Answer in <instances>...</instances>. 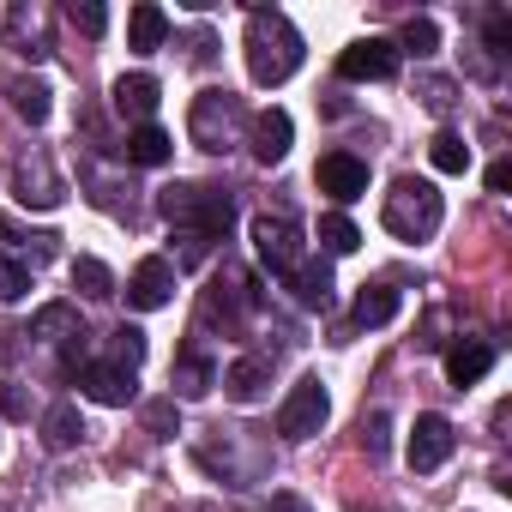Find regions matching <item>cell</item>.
<instances>
[{
  "label": "cell",
  "instance_id": "7402d4cb",
  "mask_svg": "<svg viewBox=\"0 0 512 512\" xmlns=\"http://www.w3.org/2000/svg\"><path fill=\"white\" fill-rule=\"evenodd\" d=\"M19 205H37V211H49V205H61V181H55V169H49V157H37V169H31V163L19 169Z\"/></svg>",
  "mask_w": 512,
  "mask_h": 512
},
{
  "label": "cell",
  "instance_id": "30bf717a",
  "mask_svg": "<svg viewBox=\"0 0 512 512\" xmlns=\"http://www.w3.org/2000/svg\"><path fill=\"white\" fill-rule=\"evenodd\" d=\"M452 446H458V434H452V422L446 416H416V428H410V470H440L446 458H452Z\"/></svg>",
  "mask_w": 512,
  "mask_h": 512
},
{
  "label": "cell",
  "instance_id": "f1b7e54d",
  "mask_svg": "<svg viewBox=\"0 0 512 512\" xmlns=\"http://www.w3.org/2000/svg\"><path fill=\"white\" fill-rule=\"evenodd\" d=\"M320 247H326V253H356L362 235H356V223H350L344 211H332V217H320Z\"/></svg>",
  "mask_w": 512,
  "mask_h": 512
},
{
  "label": "cell",
  "instance_id": "f35d334b",
  "mask_svg": "<svg viewBox=\"0 0 512 512\" xmlns=\"http://www.w3.org/2000/svg\"><path fill=\"white\" fill-rule=\"evenodd\" d=\"M145 422H151L157 434H169V422H175V398H163V404H151V410H145Z\"/></svg>",
  "mask_w": 512,
  "mask_h": 512
},
{
  "label": "cell",
  "instance_id": "484cf974",
  "mask_svg": "<svg viewBox=\"0 0 512 512\" xmlns=\"http://www.w3.org/2000/svg\"><path fill=\"white\" fill-rule=\"evenodd\" d=\"M217 386V362H205V356H181L175 362V392L181 398H205Z\"/></svg>",
  "mask_w": 512,
  "mask_h": 512
},
{
  "label": "cell",
  "instance_id": "7a4b0ae2",
  "mask_svg": "<svg viewBox=\"0 0 512 512\" xmlns=\"http://www.w3.org/2000/svg\"><path fill=\"white\" fill-rule=\"evenodd\" d=\"M440 217H446V199H440L434 181H422V175H398L392 193H386V205H380V223H386L398 241H428V235L440 229Z\"/></svg>",
  "mask_w": 512,
  "mask_h": 512
},
{
  "label": "cell",
  "instance_id": "277c9868",
  "mask_svg": "<svg viewBox=\"0 0 512 512\" xmlns=\"http://www.w3.org/2000/svg\"><path fill=\"white\" fill-rule=\"evenodd\" d=\"M241 121H247V109H241L235 91H199L193 109H187V133H193L199 151H229Z\"/></svg>",
  "mask_w": 512,
  "mask_h": 512
},
{
  "label": "cell",
  "instance_id": "d6a6232c",
  "mask_svg": "<svg viewBox=\"0 0 512 512\" xmlns=\"http://www.w3.org/2000/svg\"><path fill=\"white\" fill-rule=\"evenodd\" d=\"M67 19H73L85 37H103V31H109V13L97 7V0H73V7H67Z\"/></svg>",
  "mask_w": 512,
  "mask_h": 512
},
{
  "label": "cell",
  "instance_id": "6da1fadb",
  "mask_svg": "<svg viewBox=\"0 0 512 512\" xmlns=\"http://www.w3.org/2000/svg\"><path fill=\"white\" fill-rule=\"evenodd\" d=\"M302 67V31L284 13H253L247 19V73L253 85H284Z\"/></svg>",
  "mask_w": 512,
  "mask_h": 512
},
{
  "label": "cell",
  "instance_id": "5bb4252c",
  "mask_svg": "<svg viewBox=\"0 0 512 512\" xmlns=\"http://www.w3.org/2000/svg\"><path fill=\"white\" fill-rule=\"evenodd\" d=\"M266 386H272V356H241V362H229V374H223V392H229L235 404H260Z\"/></svg>",
  "mask_w": 512,
  "mask_h": 512
},
{
  "label": "cell",
  "instance_id": "9c48e42d",
  "mask_svg": "<svg viewBox=\"0 0 512 512\" xmlns=\"http://www.w3.org/2000/svg\"><path fill=\"white\" fill-rule=\"evenodd\" d=\"M314 181H320V193H332L338 205H350V199L368 193V163L350 157V151H326L320 169H314Z\"/></svg>",
  "mask_w": 512,
  "mask_h": 512
},
{
  "label": "cell",
  "instance_id": "e575fe53",
  "mask_svg": "<svg viewBox=\"0 0 512 512\" xmlns=\"http://www.w3.org/2000/svg\"><path fill=\"white\" fill-rule=\"evenodd\" d=\"M362 452H374V458L386 452V416H380V410H374V416H362Z\"/></svg>",
  "mask_w": 512,
  "mask_h": 512
},
{
  "label": "cell",
  "instance_id": "ba28073f",
  "mask_svg": "<svg viewBox=\"0 0 512 512\" xmlns=\"http://www.w3.org/2000/svg\"><path fill=\"white\" fill-rule=\"evenodd\" d=\"M169 296H175V266L169 260H139L133 266V278H127V308H139V314H151V308H169Z\"/></svg>",
  "mask_w": 512,
  "mask_h": 512
},
{
  "label": "cell",
  "instance_id": "cb8c5ba5",
  "mask_svg": "<svg viewBox=\"0 0 512 512\" xmlns=\"http://www.w3.org/2000/svg\"><path fill=\"white\" fill-rule=\"evenodd\" d=\"M290 284H296V296H302L308 308H326V302H332V266H326V260H302V266L290 272Z\"/></svg>",
  "mask_w": 512,
  "mask_h": 512
},
{
  "label": "cell",
  "instance_id": "2e32d148",
  "mask_svg": "<svg viewBox=\"0 0 512 512\" xmlns=\"http://www.w3.org/2000/svg\"><path fill=\"white\" fill-rule=\"evenodd\" d=\"M31 338H43V344H79V338H85L79 308H73V302H49V308H37Z\"/></svg>",
  "mask_w": 512,
  "mask_h": 512
},
{
  "label": "cell",
  "instance_id": "4fadbf2b",
  "mask_svg": "<svg viewBox=\"0 0 512 512\" xmlns=\"http://www.w3.org/2000/svg\"><path fill=\"white\" fill-rule=\"evenodd\" d=\"M79 386H85V398H97V404H109V410L133 404V374L115 368V362H91V368H79Z\"/></svg>",
  "mask_w": 512,
  "mask_h": 512
},
{
  "label": "cell",
  "instance_id": "f546056e",
  "mask_svg": "<svg viewBox=\"0 0 512 512\" xmlns=\"http://www.w3.org/2000/svg\"><path fill=\"white\" fill-rule=\"evenodd\" d=\"M109 350H115V368H139L145 362V332L139 326H115V338H109Z\"/></svg>",
  "mask_w": 512,
  "mask_h": 512
},
{
  "label": "cell",
  "instance_id": "5b68a950",
  "mask_svg": "<svg viewBox=\"0 0 512 512\" xmlns=\"http://www.w3.org/2000/svg\"><path fill=\"white\" fill-rule=\"evenodd\" d=\"M253 247H260V260L278 278H290L302 266V223L290 211H260V217H253Z\"/></svg>",
  "mask_w": 512,
  "mask_h": 512
},
{
  "label": "cell",
  "instance_id": "8992f818",
  "mask_svg": "<svg viewBox=\"0 0 512 512\" xmlns=\"http://www.w3.org/2000/svg\"><path fill=\"white\" fill-rule=\"evenodd\" d=\"M326 416H332V398H326V386L308 374V380L290 386V398H284V410H278V434H284V440H314V434L326 428Z\"/></svg>",
  "mask_w": 512,
  "mask_h": 512
},
{
  "label": "cell",
  "instance_id": "1f68e13d",
  "mask_svg": "<svg viewBox=\"0 0 512 512\" xmlns=\"http://www.w3.org/2000/svg\"><path fill=\"white\" fill-rule=\"evenodd\" d=\"M416 97H422L434 115H446V109L458 103V85H452V79H416Z\"/></svg>",
  "mask_w": 512,
  "mask_h": 512
},
{
  "label": "cell",
  "instance_id": "7c38bea8",
  "mask_svg": "<svg viewBox=\"0 0 512 512\" xmlns=\"http://www.w3.org/2000/svg\"><path fill=\"white\" fill-rule=\"evenodd\" d=\"M157 103H163V85L151 79V73H121L115 79V115H133L139 127L157 115Z\"/></svg>",
  "mask_w": 512,
  "mask_h": 512
},
{
  "label": "cell",
  "instance_id": "4dcf8cb0",
  "mask_svg": "<svg viewBox=\"0 0 512 512\" xmlns=\"http://www.w3.org/2000/svg\"><path fill=\"white\" fill-rule=\"evenodd\" d=\"M398 49H410V55H434V49H440L434 19H410V25H404V37H398Z\"/></svg>",
  "mask_w": 512,
  "mask_h": 512
},
{
  "label": "cell",
  "instance_id": "ab89813d",
  "mask_svg": "<svg viewBox=\"0 0 512 512\" xmlns=\"http://www.w3.org/2000/svg\"><path fill=\"white\" fill-rule=\"evenodd\" d=\"M266 512H308V500H302V494H272Z\"/></svg>",
  "mask_w": 512,
  "mask_h": 512
},
{
  "label": "cell",
  "instance_id": "d4e9b609",
  "mask_svg": "<svg viewBox=\"0 0 512 512\" xmlns=\"http://www.w3.org/2000/svg\"><path fill=\"white\" fill-rule=\"evenodd\" d=\"M79 440H85L79 410H73V404H55V410L43 416V446H49V452H67V446H79Z\"/></svg>",
  "mask_w": 512,
  "mask_h": 512
},
{
  "label": "cell",
  "instance_id": "44dd1931",
  "mask_svg": "<svg viewBox=\"0 0 512 512\" xmlns=\"http://www.w3.org/2000/svg\"><path fill=\"white\" fill-rule=\"evenodd\" d=\"M211 308H229V314H253L260 296H253V278L241 266H223L217 272V290H211Z\"/></svg>",
  "mask_w": 512,
  "mask_h": 512
},
{
  "label": "cell",
  "instance_id": "d6986e66",
  "mask_svg": "<svg viewBox=\"0 0 512 512\" xmlns=\"http://www.w3.org/2000/svg\"><path fill=\"white\" fill-rule=\"evenodd\" d=\"M163 37H169V13L151 7V0H139V7L127 13V43H133L139 55H151V49H163Z\"/></svg>",
  "mask_w": 512,
  "mask_h": 512
},
{
  "label": "cell",
  "instance_id": "8fae6325",
  "mask_svg": "<svg viewBox=\"0 0 512 512\" xmlns=\"http://www.w3.org/2000/svg\"><path fill=\"white\" fill-rule=\"evenodd\" d=\"M290 139H296V121L284 109H260V115H253V157H260L266 169L290 157Z\"/></svg>",
  "mask_w": 512,
  "mask_h": 512
},
{
  "label": "cell",
  "instance_id": "836d02e7",
  "mask_svg": "<svg viewBox=\"0 0 512 512\" xmlns=\"http://www.w3.org/2000/svg\"><path fill=\"white\" fill-rule=\"evenodd\" d=\"M25 290H31V272L19 260H0V302H19Z\"/></svg>",
  "mask_w": 512,
  "mask_h": 512
},
{
  "label": "cell",
  "instance_id": "3957f363",
  "mask_svg": "<svg viewBox=\"0 0 512 512\" xmlns=\"http://www.w3.org/2000/svg\"><path fill=\"white\" fill-rule=\"evenodd\" d=\"M157 211H163L181 235H199V241H217V235H229V223H235V205H229V193H217V187H163Z\"/></svg>",
  "mask_w": 512,
  "mask_h": 512
},
{
  "label": "cell",
  "instance_id": "ac0fdd59",
  "mask_svg": "<svg viewBox=\"0 0 512 512\" xmlns=\"http://www.w3.org/2000/svg\"><path fill=\"white\" fill-rule=\"evenodd\" d=\"M169 157H175V139H169L157 121H145V127L127 133V163H139V169H163Z\"/></svg>",
  "mask_w": 512,
  "mask_h": 512
},
{
  "label": "cell",
  "instance_id": "e0dca14e",
  "mask_svg": "<svg viewBox=\"0 0 512 512\" xmlns=\"http://www.w3.org/2000/svg\"><path fill=\"white\" fill-rule=\"evenodd\" d=\"M488 368H494V350H488L482 338H464V344L446 350V380H452V386H476Z\"/></svg>",
  "mask_w": 512,
  "mask_h": 512
},
{
  "label": "cell",
  "instance_id": "603a6c76",
  "mask_svg": "<svg viewBox=\"0 0 512 512\" xmlns=\"http://www.w3.org/2000/svg\"><path fill=\"white\" fill-rule=\"evenodd\" d=\"M398 308H404V296H398L392 284H362V296H356V326H392Z\"/></svg>",
  "mask_w": 512,
  "mask_h": 512
},
{
  "label": "cell",
  "instance_id": "8d00e7d4",
  "mask_svg": "<svg viewBox=\"0 0 512 512\" xmlns=\"http://www.w3.org/2000/svg\"><path fill=\"white\" fill-rule=\"evenodd\" d=\"M0 416H31V404H25L19 386H0Z\"/></svg>",
  "mask_w": 512,
  "mask_h": 512
},
{
  "label": "cell",
  "instance_id": "74e56055",
  "mask_svg": "<svg viewBox=\"0 0 512 512\" xmlns=\"http://www.w3.org/2000/svg\"><path fill=\"white\" fill-rule=\"evenodd\" d=\"M506 187H512V157L488 163V193H506Z\"/></svg>",
  "mask_w": 512,
  "mask_h": 512
},
{
  "label": "cell",
  "instance_id": "52a82bcc",
  "mask_svg": "<svg viewBox=\"0 0 512 512\" xmlns=\"http://www.w3.org/2000/svg\"><path fill=\"white\" fill-rule=\"evenodd\" d=\"M338 73L344 79H368V85H380V79H392L398 73V43L392 37H362V43H350L344 55H338Z\"/></svg>",
  "mask_w": 512,
  "mask_h": 512
},
{
  "label": "cell",
  "instance_id": "4316f807",
  "mask_svg": "<svg viewBox=\"0 0 512 512\" xmlns=\"http://www.w3.org/2000/svg\"><path fill=\"white\" fill-rule=\"evenodd\" d=\"M428 163H434L440 175H464V169H470V145H464L458 133H434V139H428Z\"/></svg>",
  "mask_w": 512,
  "mask_h": 512
},
{
  "label": "cell",
  "instance_id": "ffe728a7",
  "mask_svg": "<svg viewBox=\"0 0 512 512\" xmlns=\"http://www.w3.org/2000/svg\"><path fill=\"white\" fill-rule=\"evenodd\" d=\"M49 97H55V91H49L43 79H7V103H13V115H19V121H31V127H43V121H49V109H55Z\"/></svg>",
  "mask_w": 512,
  "mask_h": 512
},
{
  "label": "cell",
  "instance_id": "83f0119b",
  "mask_svg": "<svg viewBox=\"0 0 512 512\" xmlns=\"http://www.w3.org/2000/svg\"><path fill=\"white\" fill-rule=\"evenodd\" d=\"M73 284H79V296H91V302H103V296H115V278H109V266L103 260H73Z\"/></svg>",
  "mask_w": 512,
  "mask_h": 512
},
{
  "label": "cell",
  "instance_id": "d590c367",
  "mask_svg": "<svg viewBox=\"0 0 512 512\" xmlns=\"http://www.w3.org/2000/svg\"><path fill=\"white\" fill-rule=\"evenodd\" d=\"M488 49H494V55L512 49V19H506V13H488Z\"/></svg>",
  "mask_w": 512,
  "mask_h": 512
},
{
  "label": "cell",
  "instance_id": "9a60e30c",
  "mask_svg": "<svg viewBox=\"0 0 512 512\" xmlns=\"http://www.w3.org/2000/svg\"><path fill=\"white\" fill-rule=\"evenodd\" d=\"M7 43H13L25 61H43V55H49V13H43V7H13Z\"/></svg>",
  "mask_w": 512,
  "mask_h": 512
}]
</instances>
